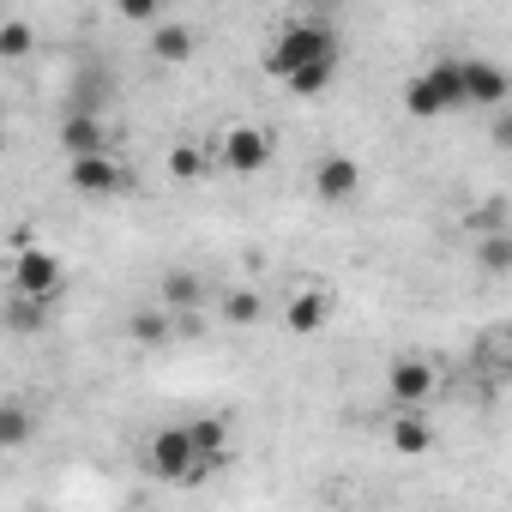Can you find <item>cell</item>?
I'll list each match as a JSON object with an SVG mask.
<instances>
[{"instance_id":"cell-15","label":"cell","mask_w":512,"mask_h":512,"mask_svg":"<svg viewBox=\"0 0 512 512\" xmlns=\"http://www.w3.org/2000/svg\"><path fill=\"white\" fill-rule=\"evenodd\" d=\"M61 145H67V157L109 151V127H103L97 115H67V127H61Z\"/></svg>"},{"instance_id":"cell-12","label":"cell","mask_w":512,"mask_h":512,"mask_svg":"<svg viewBox=\"0 0 512 512\" xmlns=\"http://www.w3.org/2000/svg\"><path fill=\"white\" fill-rule=\"evenodd\" d=\"M151 55H157L163 67H187V61L199 55V37H193V25H175V19L151 25Z\"/></svg>"},{"instance_id":"cell-7","label":"cell","mask_w":512,"mask_h":512,"mask_svg":"<svg viewBox=\"0 0 512 512\" xmlns=\"http://www.w3.org/2000/svg\"><path fill=\"white\" fill-rule=\"evenodd\" d=\"M67 187L73 193H121L127 187V169L109 157V151H85V157H67Z\"/></svg>"},{"instance_id":"cell-9","label":"cell","mask_w":512,"mask_h":512,"mask_svg":"<svg viewBox=\"0 0 512 512\" xmlns=\"http://www.w3.org/2000/svg\"><path fill=\"white\" fill-rule=\"evenodd\" d=\"M506 91H512L506 67H494V61H464V109H500Z\"/></svg>"},{"instance_id":"cell-8","label":"cell","mask_w":512,"mask_h":512,"mask_svg":"<svg viewBox=\"0 0 512 512\" xmlns=\"http://www.w3.org/2000/svg\"><path fill=\"white\" fill-rule=\"evenodd\" d=\"M314 193H320L326 205L356 199V193H362V163H356V157H338V151L320 157V163H314Z\"/></svg>"},{"instance_id":"cell-3","label":"cell","mask_w":512,"mask_h":512,"mask_svg":"<svg viewBox=\"0 0 512 512\" xmlns=\"http://www.w3.org/2000/svg\"><path fill=\"white\" fill-rule=\"evenodd\" d=\"M145 464H151V476H163V482H193V464H199L193 422H181V428H157L151 446H145Z\"/></svg>"},{"instance_id":"cell-20","label":"cell","mask_w":512,"mask_h":512,"mask_svg":"<svg viewBox=\"0 0 512 512\" xmlns=\"http://www.w3.org/2000/svg\"><path fill=\"white\" fill-rule=\"evenodd\" d=\"M193 440H199V458H229V422L223 416H199Z\"/></svg>"},{"instance_id":"cell-4","label":"cell","mask_w":512,"mask_h":512,"mask_svg":"<svg viewBox=\"0 0 512 512\" xmlns=\"http://www.w3.org/2000/svg\"><path fill=\"white\" fill-rule=\"evenodd\" d=\"M434 392H440V368L428 356H398L386 368V398L398 410H422V404H434Z\"/></svg>"},{"instance_id":"cell-26","label":"cell","mask_w":512,"mask_h":512,"mask_svg":"<svg viewBox=\"0 0 512 512\" xmlns=\"http://www.w3.org/2000/svg\"><path fill=\"white\" fill-rule=\"evenodd\" d=\"M500 223H506V205H476V211H470V229H476V235H482V229H500Z\"/></svg>"},{"instance_id":"cell-13","label":"cell","mask_w":512,"mask_h":512,"mask_svg":"<svg viewBox=\"0 0 512 512\" xmlns=\"http://www.w3.org/2000/svg\"><path fill=\"white\" fill-rule=\"evenodd\" d=\"M476 272L482 278H512V229H482L476 235Z\"/></svg>"},{"instance_id":"cell-11","label":"cell","mask_w":512,"mask_h":512,"mask_svg":"<svg viewBox=\"0 0 512 512\" xmlns=\"http://www.w3.org/2000/svg\"><path fill=\"white\" fill-rule=\"evenodd\" d=\"M386 440H392L398 458H422V452H434V422H428L422 410H398V416L386 422Z\"/></svg>"},{"instance_id":"cell-14","label":"cell","mask_w":512,"mask_h":512,"mask_svg":"<svg viewBox=\"0 0 512 512\" xmlns=\"http://www.w3.org/2000/svg\"><path fill=\"white\" fill-rule=\"evenodd\" d=\"M476 368H482L488 380H512V326L482 332V344H476Z\"/></svg>"},{"instance_id":"cell-16","label":"cell","mask_w":512,"mask_h":512,"mask_svg":"<svg viewBox=\"0 0 512 512\" xmlns=\"http://www.w3.org/2000/svg\"><path fill=\"white\" fill-rule=\"evenodd\" d=\"M169 332H181V320H175V308H151V314L139 308V314L127 320V338H133V344H163Z\"/></svg>"},{"instance_id":"cell-1","label":"cell","mask_w":512,"mask_h":512,"mask_svg":"<svg viewBox=\"0 0 512 512\" xmlns=\"http://www.w3.org/2000/svg\"><path fill=\"white\" fill-rule=\"evenodd\" d=\"M314 61H338V31L320 25V19L284 25V31L272 37V49H266V73H272V79H290V73H302V67H314Z\"/></svg>"},{"instance_id":"cell-5","label":"cell","mask_w":512,"mask_h":512,"mask_svg":"<svg viewBox=\"0 0 512 512\" xmlns=\"http://www.w3.org/2000/svg\"><path fill=\"white\" fill-rule=\"evenodd\" d=\"M217 163H223L229 175H266V163H272V133H266V127H223Z\"/></svg>"},{"instance_id":"cell-10","label":"cell","mask_w":512,"mask_h":512,"mask_svg":"<svg viewBox=\"0 0 512 512\" xmlns=\"http://www.w3.org/2000/svg\"><path fill=\"white\" fill-rule=\"evenodd\" d=\"M326 320H332V296H326V290H296V296L284 302V326H290L296 338L326 332Z\"/></svg>"},{"instance_id":"cell-19","label":"cell","mask_w":512,"mask_h":512,"mask_svg":"<svg viewBox=\"0 0 512 512\" xmlns=\"http://www.w3.org/2000/svg\"><path fill=\"white\" fill-rule=\"evenodd\" d=\"M43 320H49V302L31 296V290H13V302H7V326H13V332H37Z\"/></svg>"},{"instance_id":"cell-6","label":"cell","mask_w":512,"mask_h":512,"mask_svg":"<svg viewBox=\"0 0 512 512\" xmlns=\"http://www.w3.org/2000/svg\"><path fill=\"white\" fill-rule=\"evenodd\" d=\"M13 290H31V296L55 302V296L67 290L61 253H49V247H19V253H13Z\"/></svg>"},{"instance_id":"cell-21","label":"cell","mask_w":512,"mask_h":512,"mask_svg":"<svg viewBox=\"0 0 512 512\" xmlns=\"http://www.w3.org/2000/svg\"><path fill=\"white\" fill-rule=\"evenodd\" d=\"M223 320H229V326H260V320H266V302L253 296V290H229V296H223Z\"/></svg>"},{"instance_id":"cell-25","label":"cell","mask_w":512,"mask_h":512,"mask_svg":"<svg viewBox=\"0 0 512 512\" xmlns=\"http://www.w3.org/2000/svg\"><path fill=\"white\" fill-rule=\"evenodd\" d=\"M127 25H163V0H115Z\"/></svg>"},{"instance_id":"cell-22","label":"cell","mask_w":512,"mask_h":512,"mask_svg":"<svg viewBox=\"0 0 512 512\" xmlns=\"http://www.w3.org/2000/svg\"><path fill=\"white\" fill-rule=\"evenodd\" d=\"M332 79H338V61H314V67H302V73H290L284 85H290L296 97H320V91H326Z\"/></svg>"},{"instance_id":"cell-18","label":"cell","mask_w":512,"mask_h":512,"mask_svg":"<svg viewBox=\"0 0 512 512\" xmlns=\"http://www.w3.org/2000/svg\"><path fill=\"white\" fill-rule=\"evenodd\" d=\"M199 296H205V284H199L193 272H169V278H163V308L193 314V308H199Z\"/></svg>"},{"instance_id":"cell-17","label":"cell","mask_w":512,"mask_h":512,"mask_svg":"<svg viewBox=\"0 0 512 512\" xmlns=\"http://www.w3.org/2000/svg\"><path fill=\"white\" fill-rule=\"evenodd\" d=\"M163 169H169V181L193 187V181H205V175H211V157H205L199 145H175V151L163 157Z\"/></svg>"},{"instance_id":"cell-27","label":"cell","mask_w":512,"mask_h":512,"mask_svg":"<svg viewBox=\"0 0 512 512\" xmlns=\"http://www.w3.org/2000/svg\"><path fill=\"white\" fill-rule=\"evenodd\" d=\"M494 145H506V151H512V109H506V115L494 121Z\"/></svg>"},{"instance_id":"cell-24","label":"cell","mask_w":512,"mask_h":512,"mask_svg":"<svg viewBox=\"0 0 512 512\" xmlns=\"http://www.w3.org/2000/svg\"><path fill=\"white\" fill-rule=\"evenodd\" d=\"M0 55H7V61H25L31 55V25L25 19H13L7 31H0Z\"/></svg>"},{"instance_id":"cell-23","label":"cell","mask_w":512,"mask_h":512,"mask_svg":"<svg viewBox=\"0 0 512 512\" xmlns=\"http://www.w3.org/2000/svg\"><path fill=\"white\" fill-rule=\"evenodd\" d=\"M25 434H31L25 404H7V410H0V452H19V446H25Z\"/></svg>"},{"instance_id":"cell-2","label":"cell","mask_w":512,"mask_h":512,"mask_svg":"<svg viewBox=\"0 0 512 512\" xmlns=\"http://www.w3.org/2000/svg\"><path fill=\"white\" fill-rule=\"evenodd\" d=\"M464 109V61H434L404 85V115L410 121H446Z\"/></svg>"}]
</instances>
